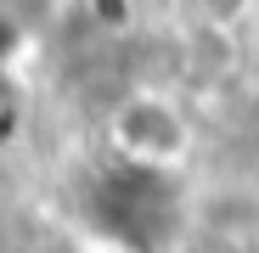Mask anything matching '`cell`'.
<instances>
[{"instance_id": "1", "label": "cell", "mask_w": 259, "mask_h": 253, "mask_svg": "<svg viewBox=\"0 0 259 253\" xmlns=\"http://www.w3.org/2000/svg\"><path fill=\"white\" fill-rule=\"evenodd\" d=\"M107 146L141 175H169L192 158V118L163 90H130L107 113Z\"/></svg>"}, {"instance_id": "2", "label": "cell", "mask_w": 259, "mask_h": 253, "mask_svg": "<svg viewBox=\"0 0 259 253\" xmlns=\"http://www.w3.org/2000/svg\"><path fill=\"white\" fill-rule=\"evenodd\" d=\"M203 12H214V17H237V12H248L253 0H197Z\"/></svg>"}]
</instances>
